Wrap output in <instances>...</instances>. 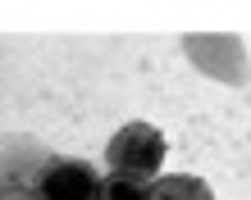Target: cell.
<instances>
[{"instance_id":"cell-1","label":"cell","mask_w":251,"mask_h":200,"mask_svg":"<svg viewBox=\"0 0 251 200\" xmlns=\"http://www.w3.org/2000/svg\"><path fill=\"white\" fill-rule=\"evenodd\" d=\"M160 160H165V137L151 123H128L124 132H114L105 164L110 178H128V182H146L160 173Z\"/></svg>"},{"instance_id":"cell-2","label":"cell","mask_w":251,"mask_h":200,"mask_svg":"<svg viewBox=\"0 0 251 200\" xmlns=\"http://www.w3.org/2000/svg\"><path fill=\"white\" fill-rule=\"evenodd\" d=\"M27 191L32 200H100V173L82 160H46Z\"/></svg>"},{"instance_id":"cell-3","label":"cell","mask_w":251,"mask_h":200,"mask_svg":"<svg viewBox=\"0 0 251 200\" xmlns=\"http://www.w3.org/2000/svg\"><path fill=\"white\" fill-rule=\"evenodd\" d=\"M146 200H215L210 187L192 173H169V178H155L146 187Z\"/></svg>"},{"instance_id":"cell-4","label":"cell","mask_w":251,"mask_h":200,"mask_svg":"<svg viewBox=\"0 0 251 200\" xmlns=\"http://www.w3.org/2000/svg\"><path fill=\"white\" fill-rule=\"evenodd\" d=\"M100 200H146V187L128 178H100Z\"/></svg>"}]
</instances>
